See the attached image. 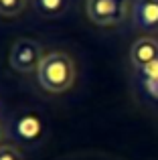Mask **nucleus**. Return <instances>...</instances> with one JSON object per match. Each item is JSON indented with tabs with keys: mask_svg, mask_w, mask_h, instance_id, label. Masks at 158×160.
<instances>
[{
	"mask_svg": "<svg viewBox=\"0 0 158 160\" xmlns=\"http://www.w3.org/2000/svg\"><path fill=\"white\" fill-rule=\"evenodd\" d=\"M75 63L63 51H53L45 55L37 71L41 87L49 93H63L75 83Z\"/></svg>",
	"mask_w": 158,
	"mask_h": 160,
	"instance_id": "1",
	"label": "nucleus"
},
{
	"mask_svg": "<svg viewBox=\"0 0 158 160\" xmlns=\"http://www.w3.org/2000/svg\"><path fill=\"white\" fill-rule=\"evenodd\" d=\"M85 12L97 27H116L128 18L130 0H87Z\"/></svg>",
	"mask_w": 158,
	"mask_h": 160,
	"instance_id": "2",
	"label": "nucleus"
},
{
	"mask_svg": "<svg viewBox=\"0 0 158 160\" xmlns=\"http://www.w3.org/2000/svg\"><path fill=\"white\" fill-rule=\"evenodd\" d=\"M43 61V49L32 39H18L14 41L8 55V63L16 73H32L39 71V65Z\"/></svg>",
	"mask_w": 158,
	"mask_h": 160,
	"instance_id": "3",
	"label": "nucleus"
},
{
	"mask_svg": "<svg viewBox=\"0 0 158 160\" xmlns=\"http://www.w3.org/2000/svg\"><path fill=\"white\" fill-rule=\"evenodd\" d=\"M130 61L140 71H146L148 67L158 63V41L152 37L138 39L130 49Z\"/></svg>",
	"mask_w": 158,
	"mask_h": 160,
	"instance_id": "4",
	"label": "nucleus"
},
{
	"mask_svg": "<svg viewBox=\"0 0 158 160\" xmlns=\"http://www.w3.org/2000/svg\"><path fill=\"white\" fill-rule=\"evenodd\" d=\"M132 18L144 31L158 28V2L156 0H136L132 8Z\"/></svg>",
	"mask_w": 158,
	"mask_h": 160,
	"instance_id": "5",
	"label": "nucleus"
},
{
	"mask_svg": "<svg viewBox=\"0 0 158 160\" xmlns=\"http://www.w3.org/2000/svg\"><path fill=\"white\" fill-rule=\"evenodd\" d=\"M14 134L24 142H37L43 136V122L37 113H22L14 120Z\"/></svg>",
	"mask_w": 158,
	"mask_h": 160,
	"instance_id": "6",
	"label": "nucleus"
},
{
	"mask_svg": "<svg viewBox=\"0 0 158 160\" xmlns=\"http://www.w3.org/2000/svg\"><path fill=\"white\" fill-rule=\"evenodd\" d=\"M35 8L47 18H57L67 10V0H32Z\"/></svg>",
	"mask_w": 158,
	"mask_h": 160,
	"instance_id": "7",
	"label": "nucleus"
},
{
	"mask_svg": "<svg viewBox=\"0 0 158 160\" xmlns=\"http://www.w3.org/2000/svg\"><path fill=\"white\" fill-rule=\"evenodd\" d=\"M28 0H0V16L14 18L27 8Z\"/></svg>",
	"mask_w": 158,
	"mask_h": 160,
	"instance_id": "8",
	"label": "nucleus"
},
{
	"mask_svg": "<svg viewBox=\"0 0 158 160\" xmlns=\"http://www.w3.org/2000/svg\"><path fill=\"white\" fill-rule=\"evenodd\" d=\"M144 73V85H146V91L152 95L154 99H158V63H154L152 67H148Z\"/></svg>",
	"mask_w": 158,
	"mask_h": 160,
	"instance_id": "9",
	"label": "nucleus"
},
{
	"mask_svg": "<svg viewBox=\"0 0 158 160\" xmlns=\"http://www.w3.org/2000/svg\"><path fill=\"white\" fill-rule=\"evenodd\" d=\"M0 160H24L22 152L14 144H2L0 146Z\"/></svg>",
	"mask_w": 158,
	"mask_h": 160,
	"instance_id": "10",
	"label": "nucleus"
},
{
	"mask_svg": "<svg viewBox=\"0 0 158 160\" xmlns=\"http://www.w3.org/2000/svg\"><path fill=\"white\" fill-rule=\"evenodd\" d=\"M2 140H4V128L0 126V146H2Z\"/></svg>",
	"mask_w": 158,
	"mask_h": 160,
	"instance_id": "11",
	"label": "nucleus"
},
{
	"mask_svg": "<svg viewBox=\"0 0 158 160\" xmlns=\"http://www.w3.org/2000/svg\"><path fill=\"white\" fill-rule=\"evenodd\" d=\"M156 2H158V0H156Z\"/></svg>",
	"mask_w": 158,
	"mask_h": 160,
	"instance_id": "12",
	"label": "nucleus"
}]
</instances>
